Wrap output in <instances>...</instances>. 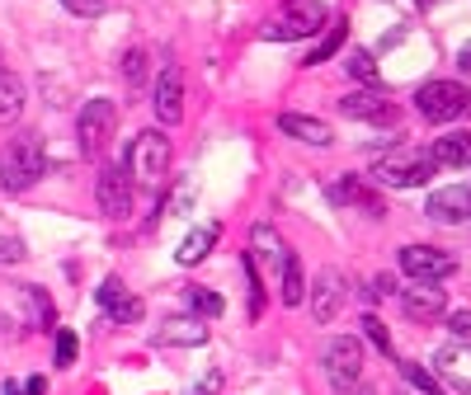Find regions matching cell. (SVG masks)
I'll return each instance as SVG.
<instances>
[{
    "instance_id": "obj_20",
    "label": "cell",
    "mask_w": 471,
    "mask_h": 395,
    "mask_svg": "<svg viewBox=\"0 0 471 395\" xmlns=\"http://www.w3.org/2000/svg\"><path fill=\"white\" fill-rule=\"evenodd\" d=\"M19 118H24V80L10 66H0V127H10Z\"/></svg>"
},
{
    "instance_id": "obj_1",
    "label": "cell",
    "mask_w": 471,
    "mask_h": 395,
    "mask_svg": "<svg viewBox=\"0 0 471 395\" xmlns=\"http://www.w3.org/2000/svg\"><path fill=\"white\" fill-rule=\"evenodd\" d=\"M43 175H47V156H43L38 137H10L5 147H0V184L10 193L34 188Z\"/></svg>"
},
{
    "instance_id": "obj_5",
    "label": "cell",
    "mask_w": 471,
    "mask_h": 395,
    "mask_svg": "<svg viewBox=\"0 0 471 395\" xmlns=\"http://www.w3.org/2000/svg\"><path fill=\"white\" fill-rule=\"evenodd\" d=\"M434 175H438V165H434V156H425V151H396V156H386V160L373 169V179L386 184V188H420V184H429Z\"/></svg>"
},
{
    "instance_id": "obj_37",
    "label": "cell",
    "mask_w": 471,
    "mask_h": 395,
    "mask_svg": "<svg viewBox=\"0 0 471 395\" xmlns=\"http://www.w3.org/2000/svg\"><path fill=\"white\" fill-rule=\"evenodd\" d=\"M217 390H221V372H208V377H203L199 386H193L189 395H217Z\"/></svg>"
},
{
    "instance_id": "obj_25",
    "label": "cell",
    "mask_w": 471,
    "mask_h": 395,
    "mask_svg": "<svg viewBox=\"0 0 471 395\" xmlns=\"http://www.w3.org/2000/svg\"><path fill=\"white\" fill-rule=\"evenodd\" d=\"M401 377L420 390V395H448V386H443V381L434 377V367H425V362H401Z\"/></svg>"
},
{
    "instance_id": "obj_29",
    "label": "cell",
    "mask_w": 471,
    "mask_h": 395,
    "mask_svg": "<svg viewBox=\"0 0 471 395\" xmlns=\"http://www.w3.org/2000/svg\"><path fill=\"white\" fill-rule=\"evenodd\" d=\"M241 268H245V282H251V316L260 320V316H264V278H260V268H255L251 254L241 259Z\"/></svg>"
},
{
    "instance_id": "obj_28",
    "label": "cell",
    "mask_w": 471,
    "mask_h": 395,
    "mask_svg": "<svg viewBox=\"0 0 471 395\" xmlns=\"http://www.w3.org/2000/svg\"><path fill=\"white\" fill-rule=\"evenodd\" d=\"M344 66H349V76H358L363 85H377V62H373V52H363V47H353L349 56H344Z\"/></svg>"
},
{
    "instance_id": "obj_26",
    "label": "cell",
    "mask_w": 471,
    "mask_h": 395,
    "mask_svg": "<svg viewBox=\"0 0 471 395\" xmlns=\"http://www.w3.org/2000/svg\"><path fill=\"white\" fill-rule=\"evenodd\" d=\"M24 301H29V316H34V329H52V320H57V310H52L47 292H43V288H24Z\"/></svg>"
},
{
    "instance_id": "obj_18",
    "label": "cell",
    "mask_w": 471,
    "mask_h": 395,
    "mask_svg": "<svg viewBox=\"0 0 471 395\" xmlns=\"http://www.w3.org/2000/svg\"><path fill=\"white\" fill-rule=\"evenodd\" d=\"M429 156H434L438 169H462V165H471V132H448V137H438Z\"/></svg>"
},
{
    "instance_id": "obj_19",
    "label": "cell",
    "mask_w": 471,
    "mask_h": 395,
    "mask_svg": "<svg viewBox=\"0 0 471 395\" xmlns=\"http://www.w3.org/2000/svg\"><path fill=\"white\" fill-rule=\"evenodd\" d=\"M217 236H221V226L217 221H208V226H199V231H189L184 236V245L175 249V259L189 268V264H203L208 254H212V245H217Z\"/></svg>"
},
{
    "instance_id": "obj_24",
    "label": "cell",
    "mask_w": 471,
    "mask_h": 395,
    "mask_svg": "<svg viewBox=\"0 0 471 395\" xmlns=\"http://www.w3.org/2000/svg\"><path fill=\"white\" fill-rule=\"evenodd\" d=\"M335 203H358V208H368L373 217H382V198L368 193L358 179H340V184H335Z\"/></svg>"
},
{
    "instance_id": "obj_32",
    "label": "cell",
    "mask_w": 471,
    "mask_h": 395,
    "mask_svg": "<svg viewBox=\"0 0 471 395\" xmlns=\"http://www.w3.org/2000/svg\"><path fill=\"white\" fill-rule=\"evenodd\" d=\"M76 353H80V339L71 329H57V367H71Z\"/></svg>"
},
{
    "instance_id": "obj_17",
    "label": "cell",
    "mask_w": 471,
    "mask_h": 395,
    "mask_svg": "<svg viewBox=\"0 0 471 395\" xmlns=\"http://www.w3.org/2000/svg\"><path fill=\"white\" fill-rule=\"evenodd\" d=\"M279 127H283L288 137H297V141H307V147H330V141H335L330 123H325V118H307V113H283Z\"/></svg>"
},
{
    "instance_id": "obj_15",
    "label": "cell",
    "mask_w": 471,
    "mask_h": 395,
    "mask_svg": "<svg viewBox=\"0 0 471 395\" xmlns=\"http://www.w3.org/2000/svg\"><path fill=\"white\" fill-rule=\"evenodd\" d=\"M425 212L434 217V221H471V188H462V184H453V188H434L429 193V203H425Z\"/></svg>"
},
{
    "instance_id": "obj_21",
    "label": "cell",
    "mask_w": 471,
    "mask_h": 395,
    "mask_svg": "<svg viewBox=\"0 0 471 395\" xmlns=\"http://www.w3.org/2000/svg\"><path fill=\"white\" fill-rule=\"evenodd\" d=\"M151 339H156V344H165V349H170V344L199 349L203 339H208V325H203V320H165V325H160Z\"/></svg>"
},
{
    "instance_id": "obj_40",
    "label": "cell",
    "mask_w": 471,
    "mask_h": 395,
    "mask_svg": "<svg viewBox=\"0 0 471 395\" xmlns=\"http://www.w3.org/2000/svg\"><path fill=\"white\" fill-rule=\"evenodd\" d=\"M43 390H47L43 377H29V381H24V395H43Z\"/></svg>"
},
{
    "instance_id": "obj_10",
    "label": "cell",
    "mask_w": 471,
    "mask_h": 395,
    "mask_svg": "<svg viewBox=\"0 0 471 395\" xmlns=\"http://www.w3.org/2000/svg\"><path fill=\"white\" fill-rule=\"evenodd\" d=\"M434 377L443 386L471 395V344H466V339H453V344H443L434 353Z\"/></svg>"
},
{
    "instance_id": "obj_14",
    "label": "cell",
    "mask_w": 471,
    "mask_h": 395,
    "mask_svg": "<svg viewBox=\"0 0 471 395\" xmlns=\"http://www.w3.org/2000/svg\"><path fill=\"white\" fill-rule=\"evenodd\" d=\"M401 306L410 320H438L443 310H448V301H443V288H434V282H415V288H401Z\"/></svg>"
},
{
    "instance_id": "obj_6",
    "label": "cell",
    "mask_w": 471,
    "mask_h": 395,
    "mask_svg": "<svg viewBox=\"0 0 471 395\" xmlns=\"http://www.w3.org/2000/svg\"><path fill=\"white\" fill-rule=\"evenodd\" d=\"M325 377H330V386H335L340 395H349L358 386V377H363V344H358L353 334L330 339V349H325Z\"/></svg>"
},
{
    "instance_id": "obj_31",
    "label": "cell",
    "mask_w": 471,
    "mask_h": 395,
    "mask_svg": "<svg viewBox=\"0 0 471 395\" xmlns=\"http://www.w3.org/2000/svg\"><path fill=\"white\" fill-rule=\"evenodd\" d=\"M147 62H151L147 47H132V52L123 56V76H128L132 85H142V80H147Z\"/></svg>"
},
{
    "instance_id": "obj_8",
    "label": "cell",
    "mask_w": 471,
    "mask_h": 395,
    "mask_svg": "<svg viewBox=\"0 0 471 395\" xmlns=\"http://www.w3.org/2000/svg\"><path fill=\"white\" fill-rule=\"evenodd\" d=\"M401 268L415 282H438V278L457 273V259H453V254H443V249H434V245H405L401 249Z\"/></svg>"
},
{
    "instance_id": "obj_4",
    "label": "cell",
    "mask_w": 471,
    "mask_h": 395,
    "mask_svg": "<svg viewBox=\"0 0 471 395\" xmlns=\"http://www.w3.org/2000/svg\"><path fill=\"white\" fill-rule=\"evenodd\" d=\"M114 127H118V104L114 99H86V108H80V118H76L80 151L104 156L108 141H114Z\"/></svg>"
},
{
    "instance_id": "obj_42",
    "label": "cell",
    "mask_w": 471,
    "mask_h": 395,
    "mask_svg": "<svg viewBox=\"0 0 471 395\" xmlns=\"http://www.w3.org/2000/svg\"><path fill=\"white\" fill-rule=\"evenodd\" d=\"M353 395H377L373 386H353Z\"/></svg>"
},
{
    "instance_id": "obj_23",
    "label": "cell",
    "mask_w": 471,
    "mask_h": 395,
    "mask_svg": "<svg viewBox=\"0 0 471 395\" xmlns=\"http://www.w3.org/2000/svg\"><path fill=\"white\" fill-rule=\"evenodd\" d=\"M279 297H283V306H302L307 301V273H302V259L288 249L283 254V282H279Z\"/></svg>"
},
{
    "instance_id": "obj_36",
    "label": "cell",
    "mask_w": 471,
    "mask_h": 395,
    "mask_svg": "<svg viewBox=\"0 0 471 395\" xmlns=\"http://www.w3.org/2000/svg\"><path fill=\"white\" fill-rule=\"evenodd\" d=\"M448 329H453L457 339H466V344H471V310H466V306L448 316Z\"/></svg>"
},
{
    "instance_id": "obj_7",
    "label": "cell",
    "mask_w": 471,
    "mask_h": 395,
    "mask_svg": "<svg viewBox=\"0 0 471 395\" xmlns=\"http://www.w3.org/2000/svg\"><path fill=\"white\" fill-rule=\"evenodd\" d=\"M321 24H325V5H321V0H292V5H288V15H283L279 24H269V28H264V38H269V43L312 38Z\"/></svg>"
},
{
    "instance_id": "obj_38",
    "label": "cell",
    "mask_w": 471,
    "mask_h": 395,
    "mask_svg": "<svg viewBox=\"0 0 471 395\" xmlns=\"http://www.w3.org/2000/svg\"><path fill=\"white\" fill-rule=\"evenodd\" d=\"M189 198H193V184H179V188H175V198H170V208H165V212H184V208H189Z\"/></svg>"
},
{
    "instance_id": "obj_35",
    "label": "cell",
    "mask_w": 471,
    "mask_h": 395,
    "mask_svg": "<svg viewBox=\"0 0 471 395\" xmlns=\"http://www.w3.org/2000/svg\"><path fill=\"white\" fill-rule=\"evenodd\" d=\"M19 259H24V240L0 236V264H19Z\"/></svg>"
},
{
    "instance_id": "obj_2",
    "label": "cell",
    "mask_w": 471,
    "mask_h": 395,
    "mask_svg": "<svg viewBox=\"0 0 471 395\" xmlns=\"http://www.w3.org/2000/svg\"><path fill=\"white\" fill-rule=\"evenodd\" d=\"M165 175H170V137H160L156 127L151 132H137L132 147H128V179L156 188Z\"/></svg>"
},
{
    "instance_id": "obj_30",
    "label": "cell",
    "mask_w": 471,
    "mask_h": 395,
    "mask_svg": "<svg viewBox=\"0 0 471 395\" xmlns=\"http://www.w3.org/2000/svg\"><path fill=\"white\" fill-rule=\"evenodd\" d=\"M184 301L199 310V316H221V297L217 292H208V288H189L184 292Z\"/></svg>"
},
{
    "instance_id": "obj_12",
    "label": "cell",
    "mask_w": 471,
    "mask_h": 395,
    "mask_svg": "<svg viewBox=\"0 0 471 395\" xmlns=\"http://www.w3.org/2000/svg\"><path fill=\"white\" fill-rule=\"evenodd\" d=\"M151 104H156V118H160L165 127H175V123L184 118V71H179V66H165V71H160Z\"/></svg>"
},
{
    "instance_id": "obj_22",
    "label": "cell",
    "mask_w": 471,
    "mask_h": 395,
    "mask_svg": "<svg viewBox=\"0 0 471 395\" xmlns=\"http://www.w3.org/2000/svg\"><path fill=\"white\" fill-rule=\"evenodd\" d=\"M283 240H279V231H273L269 221H260L255 231H251V259H264L269 268H283Z\"/></svg>"
},
{
    "instance_id": "obj_11",
    "label": "cell",
    "mask_w": 471,
    "mask_h": 395,
    "mask_svg": "<svg viewBox=\"0 0 471 395\" xmlns=\"http://www.w3.org/2000/svg\"><path fill=\"white\" fill-rule=\"evenodd\" d=\"M95 198H99L104 217H128L132 212V179H128V169L123 165H104L99 184H95Z\"/></svg>"
},
{
    "instance_id": "obj_34",
    "label": "cell",
    "mask_w": 471,
    "mask_h": 395,
    "mask_svg": "<svg viewBox=\"0 0 471 395\" xmlns=\"http://www.w3.org/2000/svg\"><path fill=\"white\" fill-rule=\"evenodd\" d=\"M62 5H67L71 15H80V19H95V15H104V0H62Z\"/></svg>"
},
{
    "instance_id": "obj_9",
    "label": "cell",
    "mask_w": 471,
    "mask_h": 395,
    "mask_svg": "<svg viewBox=\"0 0 471 395\" xmlns=\"http://www.w3.org/2000/svg\"><path fill=\"white\" fill-rule=\"evenodd\" d=\"M349 306V282H344V273L340 268H325L321 278H316V288H312V316H316V325H335V316Z\"/></svg>"
},
{
    "instance_id": "obj_39",
    "label": "cell",
    "mask_w": 471,
    "mask_h": 395,
    "mask_svg": "<svg viewBox=\"0 0 471 395\" xmlns=\"http://www.w3.org/2000/svg\"><path fill=\"white\" fill-rule=\"evenodd\" d=\"M392 288H396V278H386V273H377V278H373V288H368V297L377 301V297H386V292H392Z\"/></svg>"
},
{
    "instance_id": "obj_27",
    "label": "cell",
    "mask_w": 471,
    "mask_h": 395,
    "mask_svg": "<svg viewBox=\"0 0 471 395\" xmlns=\"http://www.w3.org/2000/svg\"><path fill=\"white\" fill-rule=\"evenodd\" d=\"M344 34H349V28L344 24H335V28H330V34L312 47V56H307V66H316V62H330V56H335L340 47H344Z\"/></svg>"
},
{
    "instance_id": "obj_16",
    "label": "cell",
    "mask_w": 471,
    "mask_h": 395,
    "mask_svg": "<svg viewBox=\"0 0 471 395\" xmlns=\"http://www.w3.org/2000/svg\"><path fill=\"white\" fill-rule=\"evenodd\" d=\"M340 113H344V118H373V123H396V108L386 104L382 95H373V90H358V95L340 99Z\"/></svg>"
},
{
    "instance_id": "obj_33",
    "label": "cell",
    "mask_w": 471,
    "mask_h": 395,
    "mask_svg": "<svg viewBox=\"0 0 471 395\" xmlns=\"http://www.w3.org/2000/svg\"><path fill=\"white\" fill-rule=\"evenodd\" d=\"M363 334L373 339V344H377L382 353H392V334H386V325H382L377 316H363Z\"/></svg>"
},
{
    "instance_id": "obj_13",
    "label": "cell",
    "mask_w": 471,
    "mask_h": 395,
    "mask_svg": "<svg viewBox=\"0 0 471 395\" xmlns=\"http://www.w3.org/2000/svg\"><path fill=\"white\" fill-rule=\"evenodd\" d=\"M99 306H104L118 325H137V320H142V310H147L142 297H132L118 278H104V282H99Z\"/></svg>"
},
{
    "instance_id": "obj_41",
    "label": "cell",
    "mask_w": 471,
    "mask_h": 395,
    "mask_svg": "<svg viewBox=\"0 0 471 395\" xmlns=\"http://www.w3.org/2000/svg\"><path fill=\"white\" fill-rule=\"evenodd\" d=\"M457 66H462V71H471V43H462V47H457Z\"/></svg>"
},
{
    "instance_id": "obj_3",
    "label": "cell",
    "mask_w": 471,
    "mask_h": 395,
    "mask_svg": "<svg viewBox=\"0 0 471 395\" xmlns=\"http://www.w3.org/2000/svg\"><path fill=\"white\" fill-rule=\"evenodd\" d=\"M415 108H420L429 123H453V118H466L471 113V90L457 80H429V85H420V95H415Z\"/></svg>"
}]
</instances>
